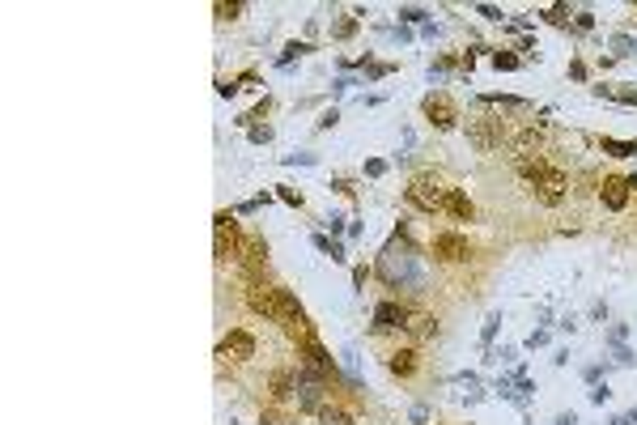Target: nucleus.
<instances>
[{
	"label": "nucleus",
	"instance_id": "dca6fc26",
	"mask_svg": "<svg viewBox=\"0 0 637 425\" xmlns=\"http://www.w3.org/2000/svg\"><path fill=\"white\" fill-rule=\"evenodd\" d=\"M408 332H412L416 340H425V336H438V319H430V315H416L412 324H408Z\"/></svg>",
	"mask_w": 637,
	"mask_h": 425
},
{
	"label": "nucleus",
	"instance_id": "f3484780",
	"mask_svg": "<svg viewBox=\"0 0 637 425\" xmlns=\"http://www.w3.org/2000/svg\"><path fill=\"white\" fill-rule=\"evenodd\" d=\"M603 153H612V157H629V153H637V145H629V141H608V136H603Z\"/></svg>",
	"mask_w": 637,
	"mask_h": 425
},
{
	"label": "nucleus",
	"instance_id": "39448f33",
	"mask_svg": "<svg viewBox=\"0 0 637 425\" xmlns=\"http://www.w3.org/2000/svg\"><path fill=\"white\" fill-rule=\"evenodd\" d=\"M247 306L263 319H277L281 324V302H277V289H263V285H251L247 289Z\"/></svg>",
	"mask_w": 637,
	"mask_h": 425
},
{
	"label": "nucleus",
	"instance_id": "7ed1b4c3",
	"mask_svg": "<svg viewBox=\"0 0 637 425\" xmlns=\"http://www.w3.org/2000/svg\"><path fill=\"white\" fill-rule=\"evenodd\" d=\"M434 255L442 264H463V259H471V243L463 234H438L434 238Z\"/></svg>",
	"mask_w": 637,
	"mask_h": 425
},
{
	"label": "nucleus",
	"instance_id": "aec40b11",
	"mask_svg": "<svg viewBox=\"0 0 637 425\" xmlns=\"http://www.w3.org/2000/svg\"><path fill=\"white\" fill-rule=\"evenodd\" d=\"M212 13H217L221 22H234V17H242V5H226V0H221V5L212 9Z\"/></svg>",
	"mask_w": 637,
	"mask_h": 425
},
{
	"label": "nucleus",
	"instance_id": "bb28decb",
	"mask_svg": "<svg viewBox=\"0 0 637 425\" xmlns=\"http://www.w3.org/2000/svg\"><path fill=\"white\" fill-rule=\"evenodd\" d=\"M481 13H485L489 22H501V9H493V5H481Z\"/></svg>",
	"mask_w": 637,
	"mask_h": 425
},
{
	"label": "nucleus",
	"instance_id": "0eeeda50",
	"mask_svg": "<svg viewBox=\"0 0 637 425\" xmlns=\"http://www.w3.org/2000/svg\"><path fill=\"white\" fill-rule=\"evenodd\" d=\"M548 175H552V166L544 162V157H518V179H522L531 192H536V187H540Z\"/></svg>",
	"mask_w": 637,
	"mask_h": 425
},
{
	"label": "nucleus",
	"instance_id": "5701e85b",
	"mask_svg": "<svg viewBox=\"0 0 637 425\" xmlns=\"http://www.w3.org/2000/svg\"><path fill=\"white\" fill-rule=\"evenodd\" d=\"M565 13H569V9H565V5H557V9H548V13H544V17H548V22H552V26H565Z\"/></svg>",
	"mask_w": 637,
	"mask_h": 425
},
{
	"label": "nucleus",
	"instance_id": "2eb2a0df",
	"mask_svg": "<svg viewBox=\"0 0 637 425\" xmlns=\"http://www.w3.org/2000/svg\"><path fill=\"white\" fill-rule=\"evenodd\" d=\"M268 391H272V400H277V404H285V400L298 391V383H293V375H289V370H277V375H272V383H268Z\"/></svg>",
	"mask_w": 637,
	"mask_h": 425
},
{
	"label": "nucleus",
	"instance_id": "b1692460",
	"mask_svg": "<svg viewBox=\"0 0 637 425\" xmlns=\"http://www.w3.org/2000/svg\"><path fill=\"white\" fill-rule=\"evenodd\" d=\"M277 196H281V200H285V204H293V208H302V196H298V192H293V187H281V192H277Z\"/></svg>",
	"mask_w": 637,
	"mask_h": 425
},
{
	"label": "nucleus",
	"instance_id": "6ab92c4d",
	"mask_svg": "<svg viewBox=\"0 0 637 425\" xmlns=\"http://www.w3.org/2000/svg\"><path fill=\"white\" fill-rule=\"evenodd\" d=\"M318 421H323V425H349V417L340 408H318Z\"/></svg>",
	"mask_w": 637,
	"mask_h": 425
},
{
	"label": "nucleus",
	"instance_id": "4be33fe9",
	"mask_svg": "<svg viewBox=\"0 0 637 425\" xmlns=\"http://www.w3.org/2000/svg\"><path fill=\"white\" fill-rule=\"evenodd\" d=\"M306 51H310L306 43H289V47H285V56H281V64H289L293 56H306Z\"/></svg>",
	"mask_w": 637,
	"mask_h": 425
},
{
	"label": "nucleus",
	"instance_id": "20e7f679",
	"mask_svg": "<svg viewBox=\"0 0 637 425\" xmlns=\"http://www.w3.org/2000/svg\"><path fill=\"white\" fill-rule=\"evenodd\" d=\"M425 115H430V124L442 128V132L459 124V111H455V102L446 94H430V98H425Z\"/></svg>",
	"mask_w": 637,
	"mask_h": 425
},
{
	"label": "nucleus",
	"instance_id": "412c9836",
	"mask_svg": "<svg viewBox=\"0 0 637 425\" xmlns=\"http://www.w3.org/2000/svg\"><path fill=\"white\" fill-rule=\"evenodd\" d=\"M332 34H336V38H353V34H357V22H353V17H340Z\"/></svg>",
	"mask_w": 637,
	"mask_h": 425
},
{
	"label": "nucleus",
	"instance_id": "423d86ee",
	"mask_svg": "<svg viewBox=\"0 0 637 425\" xmlns=\"http://www.w3.org/2000/svg\"><path fill=\"white\" fill-rule=\"evenodd\" d=\"M565 192H569V175H565V171H557V166H552V175L536 187L540 204H561V200H565Z\"/></svg>",
	"mask_w": 637,
	"mask_h": 425
},
{
	"label": "nucleus",
	"instance_id": "4468645a",
	"mask_svg": "<svg viewBox=\"0 0 637 425\" xmlns=\"http://www.w3.org/2000/svg\"><path fill=\"white\" fill-rule=\"evenodd\" d=\"M514 149H518V157H540V149H544V132H540V128L518 132V136H514Z\"/></svg>",
	"mask_w": 637,
	"mask_h": 425
},
{
	"label": "nucleus",
	"instance_id": "a211bd4d",
	"mask_svg": "<svg viewBox=\"0 0 637 425\" xmlns=\"http://www.w3.org/2000/svg\"><path fill=\"white\" fill-rule=\"evenodd\" d=\"M493 69L510 73V69H518V56H510V51H493Z\"/></svg>",
	"mask_w": 637,
	"mask_h": 425
},
{
	"label": "nucleus",
	"instance_id": "cd10ccee",
	"mask_svg": "<svg viewBox=\"0 0 637 425\" xmlns=\"http://www.w3.org/2000/svg\"><path fill=\"white\" fill-rule=\"evenodd\" d=\"M332 187H336V192H340V196H353V183H349V179H336V183H332Z\"/></svg>",
	"mask_w": 637,
	"mask_h": 425
},
{
	"label": "nucleus",
	"instance_id": "9d476101",
	"mask_svg": "<svg viewBox=\"0 0 637 425\" xmlns=\"http://www.w3.org/2000/svg\"><path fill=\"white\" fill-rule=\"evenodd\" d=\"M221 353H234L238 361H247V357H255V336H251V332H242V328H234V332L226 336Z\"/></svg>",
	"mask_w": 637,
	"mask_h": 425
},
{
	"label": "nucleus",
	"instance_id": "ddd939ff",
	"mask_svg": "<svg viewBox=\"0 0 637 425\" xmlns=\"http://www.w3.org/2000/svg\"><path fill=\"white\" fill-rule=\"evenodd\" d=\"M302 353H306V361L318 370V375H336V361L328 357V349L318 345V340H306V345H302Z\"/></svg>",
	"mask_w": 637,
	"mask_h": 425
},
{
	"label": "nucleus",
	"instance_id": "f03ea898",
	"mask_svg": "<svg viewBox=\"0 0 637 425\" xmlns=\"http://www.w3.org/2000/svg\"><path fill=\"white\" fill-rule=\"evenodd\" d=\"M467 141L481 149V153H493V149H501V141H506V128H501V120H493V115H485V120H471L467 124Z\"/></svg>",
	"mask_w": 637,
	"mask_h": 425
},
{
	"label": "nucleus",
	"instance_id": "6e6552de",
	"mask_svg": "<svg viewBox=\"0 0 637 425\" xmlns=\"http://www.w3.org/2000/svg\"><path fill=\"white\" fill-rule=\"evenodd\" d=\"M374 328L387 332V328H408V310L400 302H379L374 306Z\"/></svg>",
	"mask_w": 637,
	"mask_h": 425
},
{
	"label": "nucleus",
	"instance_id": "1a4fd4ad",
	"mask_svg": "<svg viewBox=\"0 0 637 425\" xmlns=\"http://www.w3.org/2000/svg\"><path fill=\"white\" fill-rule=\"evenodd\" d=\"M599 196H603V204H608L612 212H620V208L629 204V179H616V175L603 179V183H599Z\"/></svg>",
	"mask_w": 637,
	"mask_h": 425
},
{
	"label": "nucleus",
	"instance_id": "393cba45",
	"mask_svg": "<svg viewBox=\"0 0 637 425\" xmlns=\"http://www.w3.org/2000/svg\"><path fill=\"white\" fill-rule=\"evenodd\" d=\"M251 141H272V128H251Z\"/></svg>",
	"mask_w": 637,
	"mask_h": 425
},
{
	"label": "nucleus",
	"instance_id": "9b49d317",
	"mask_svg": "<svg viewBox=\"0 0 637 425\" xmlns=\"http://www.w3.org/2000/svg\"><path fill=\"white\" fill-rule=\"evenodd\" d=\"M442 208L451 212V217H459V222H471L476 217V208H471V200L459 192V187H446V200H442Z\"/></svg>",
	"mask_w": 637,
	"mask_h": 425
},
{
	"label": "nucleus",
	"instance_id": "a878e982",
	"mask_svg": "<svg viewBox=\"0 0 637 425\" xmlns=\"http://www.w3.org/2000/svg\"><path fill=\"white\" fill-rule=\"evenodd\" d=\"M400 17H404V22H420L425 13H420V9H400Z\"/></svg>",
	"mask_w": 637,
	"mask_h": 425
},
{
	"label": "nucleus",
	"instance_id": "f8f14e48",
	"mask_svg": "<svg viewBox=\"0 0 637 425\" xmlns=\"http://www.w3.org/2000/svg\"><path fill=\"white\" fill-rule=\"evenodd\" d=\"M416 349H400V353H391V361H387V370H391V375L395 379H412L416 375Z\"/></svg>",
	"mask_w": 637,
	"mask_h": 425
},
{
	"label": "nucleus",
	"instance_id": "f257e3e1",
	"mask_svg": "<svg viewBox=\"0 0 637 425\" xmlns=\"http://www.w3.org/2000/svg\"><path fill=\"white\" fill-rule=\"evenodd\" d=\"M408 200H412L420 212H438L442 200H446V187H442V179H438L434 171H420V175L408 183Z\"/></svg>",
	"mask_w": 637,
	"mask_h": 425
}]
</instances>
